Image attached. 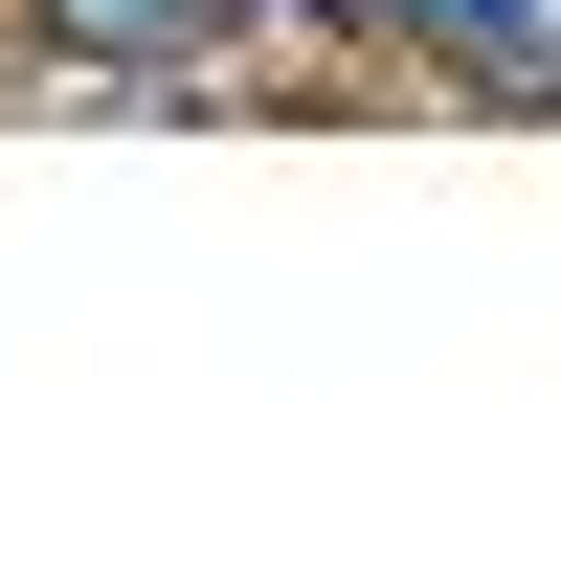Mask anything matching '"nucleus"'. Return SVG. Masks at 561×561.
I'll use <instances>...</instances> for the list:
<instances>
[{
	"instance_id": "obj_1",
	"label": "nucleus",
	"mask_w": 561,
	"mask_h": 561,
	"mask_svg": "<svg viewBox=\"0 0 561 561\" xmlns=\"http://www.w3.org/2000/svg\"><path fill=\"white\" fill-rule=\"evenodd\" d=\"M359 45H404L472 113H561V0H359Z\"/></svg>"
},
{
	"instance_id": "obj_2",
	"label": "nucleus",
	"mask_w": 561,
	"mask_h": 561,
	"mask_svg": "<svg viewBox=\"0 0 561 561\" xmlns=\"http://www.w3.org/2000/svg\"><path fill=\"white\" fill-rule=\"evenodd\" d=\"M0 23H23L45 68H90V90H180L203 45H248L270 0H0Z\"/></svg>"
},
{
	"instance_id": "obj_3",
	"label": "nucleus",
	"mask_w": 561,
	"mask_h": 561,
	"mask_svg": "<svg viewBox=\"0 0 561 561\" xmlns=\"http://www.w3.org/2000/svg\"><path fill=\"white\" fill-rule=\"evenodd\" d=\"M337 23H359V0H337Z\"/></svg>"
}]
</instances>
